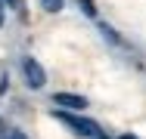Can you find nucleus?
<instances>
[{"mask_svg":"<svg viewBox=\"0 0 146 139\" xmlns=\"http://www.w3.org/2000/svg\"><path fill=\"white\" fill-rule=\"evenodd\" d=\"M53 117H56L62 127H68V130L75 133V136H81V139H109L106 133H103V127H100L96 121H90V117L72 114V111H65V108L53 111Z\"/></svg>","mask_w":146,"mask_h":139,"instance_id":"obj_1","label":"nucleus"},{"mask_svg":"<svg viewBox=\"0 0 146 139\" xmlns=\"http://www.w3.org/2000/svg\"><path fill=\"white\" fill-rule=\"evenodd\" d=\"M22 77H25V83H28L31 90H40V87L47 83V71H44V65H40L37 59L25 56V59H22Z\"/></svg>","mask_w":146,"mask_h":139,"instance_id":"obj_2","label":"nucleus"},{"mask_svg":"<svg viewBox=\"0 0 146 139\" xmlns=\"http://www.w3.org/2000/svg\"><path fill=\"white\" fill-rule=\"evenodd\" d=\"M53 102L62 105L65 111H81V108H87V99L78 96V93H53Z\"/></svg>","mask_w":146,"mask_h":139,"instance_id":"obj_3","label":"nucleus"},{"mask_svg":"<svg viewBox=\"0 0 146 139\" xmlns=\"http://www.w3.org/2000/svg\"><path fill=\"white\" fill-rule=\"evenodd\" d=\"M40 6H44L47 12H59V9H62V0H40Z\"/></svg>","mask_w":146,"mask_h":139,"instance_id":"obj_4","label":"nucleus"},{"mask_svg":"<svg viewBox=\"0 0 146 139\" xmlns=\"http://www.w3.org/2000/svg\"><path fill=\"white\" fill-rule=\"evenodd\" d=\"M6 139H28L22 130H6Z\"/></svg>","mask_w":146,"mask_h":139,"instance_id":"obj_5","label":"nucleus"},{"mask_svg":"<svg viewBox=\"0 0 146 139\" xmlns=\"http://www.w3.org/2000/svg\"><path fill=\"white\" fill-rule=\"evenodd\" d=\"M6 6H13V9H22V6H25V0H6Z\"/></svg>","mask_w":146,"mask_h":139,"instance_id":"obj_6","label":"nucleus"},{"mask_svg":"<svg viewBox=\"0 0 146 139\" xmlns=\"http://www.w3.org/2000/svg\"><path fill=\"white\" fill-rule=\"evenodd\" d=\"M0 139H6V124L0 121Z\"/></svg>","mask_w":146,"mask_h":139,"instance_id":"obj_7","label":"nucleus"},{"mask_svg":"<svg viewBox=\"0 0 146 139\" xmlns=\"http://www.w3.org/2000/svg\"><path fill=\"white\" fill-rule=\"evenodd\" d=\"M0 25H3V3H0Z\"/></svg>","mask_w":146,"mask_h":139,"instance_id":"obj_8","label":"nucleus"},{"mask_svg":"<svg viewBox=\"0 0 146 139\" xmlns=\"http://www.w3.org/2000/svg\"><path fill=\"white\" fill-rule=\"evenodd\" d=\"M84 3H87V9H90V0H84Z\"/></svg>","mask_w":146,"mask_h":139,"instance_id":"obj_9","label":"nucleus"}]
</instances>
